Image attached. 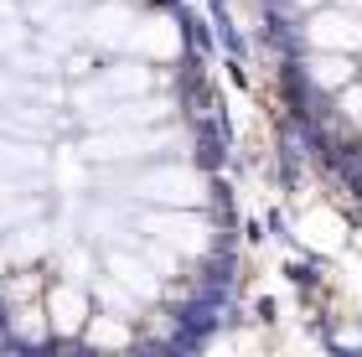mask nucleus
I'll use <instances>...</instances> for the list:
<instances>
[{
    "label": "nucleus",
    "mask_w": 362,
    "mask_h": 357,
    "mask_svg": "<svg viewBox=\"0 0 362 357\" xmlns=\"http://www.w3.org/2000/svg\"><path fill=\"white\" fill-rule=\"evenodd\" d=\"M160 145H166V135H156L145 124H104L83 145V156H93V160H140V156H156Z\"/></svg>",
    "instance_id": "1"
},
{
    "label": "nucleus",
    "mask_w": 362,
    "mask_h": 357,
    "mask_svg": "<svg viewBox=\"0 0 362 357\" xmlns=\"http://www.w3.org/2000/svg\"><path fill=\"white\" fill-rule=\"evenodd\" d=\"M305 37H310V47L316 52H357L362 47V16L357 11H321L316 21L305 26Z\"/></svg>",
    "instance_id": "2"
},
{
    "label": "nucleus",
    "mask_w": 362,
    "mask_h": 357,
    "mask_svg": "<svg viewBox=\"0 0 362 357\" xmlns=\"http://www.w3.org/2000/svg\"><path fill=\"white\" fill-rule=\"evenodd\" d=\"M135 192L140 197H156V202H171V207H181V202H202V176L197 171H181V166H166V171H145L140 182H135Z\"/></svg>",
    "instance_id": "3"
},
{
    "label": "nucleus",
    "mask_w": 362,
    "mask_h": 357,
    "mask_svg": "<svg viewBox=\"0 0 362 357\" xmlns=\"http://www.w3.org/2000/svg\"><path fill=\"white\" fill-rule=\"evenodd\" d=\"M151 88V73L135 68V62H119V68H109L104 78H93L88 88H78V104L93 109L98 99H135V93Z\"/></svg>",
    "instance_id": "4"
},
{
    "label": "nucleus",
    "mask_w": 362,
    "mask_h": 357,
    "mask_svg": "<svg viewBox=\"0 0 362 357\" xmlns=\"http://www.w3.org/2000/svg\"><path fill=\"white\" fill-rule=\"evenodd\" d=\"M145 228H151L160 243H171L176 254H181V249H187V254H202V249H207V223H197V218L166 213V218H151Z\"/></svg>",
    "instance_id": "5"
},
{
    "label": "nucleus",
    "mask_w": 362,
    "mask_h": 357,
    "mask_svg": "<svg viewBox=\"0 0 362 357\" xmlns=\"http://www.w3.org/2000/svg\"><path fill=\"white\" fill-rule=\"evenodd\" d=\"M129 47L145 52V57H176V52H181V26L166 21V16H156V21H135Z\"/></svg>",
    "instance_id": "6"
},
{
    "label": "nucleus",
    "mask_w": 362,
    "mask_h": 357,
    "mask_svg": "<svg viewBox=\"0 0 362 357\" xmlns=\"http://www.w3.org/2000/svg\"><path fill=\"white\" fill-rule=\"evenodd\" d=\"M129 31H135V16L124 6H93L88 11V42L98 47H129Z\"/></svg>",
    "instance_id": "7"
},
{
    "label": "nucleus",
    "mask_w": 362,
    "mask_h": 357,
    "mask_svg": "<svg viewBox=\"0 0 362 357\" xmlns=\"http://www.w3.org/2000/svg\"><path fill=\"white\" fill-rule=\"evenodd\" d=\"M47 311H52V327L68 336V332L83 327L88 300H83V290H78V285H57V290H52V300H47Z\"/></svg>",
    "instance_id": "8"
},
{
    "label": "nucleus",
    "mask_w": 362,
    "mask_h": 357,
    "mask_svg": "<svg viewBox=\"0 0 362 357\" xmlns=\"http://www.w3.org/2000/svg\"><path fill=\"white\" fill-rule=\"evenodd\" d=\"M310 78L321 88H347L352 83V52H321L310 57Z\"/></svg>",
    "instance_id": "9"
},
{
    "label": "nucleus",
    "mask_w": 362,
    "mask_h": 357,
    "mask_svg": "<svg viewBox=\"0 0 362 357\" xmlns=\"http://www.w3.org/2000/svg\"><path fill=\"white\" fill-rule=\"evenodd\" d=\"M109 269L119 274V285H129V290H145V295H151V290H156V280H151V269H145V259L114 254V259H109Z\"/></svg>",
    "instance_id": "10"
},
{
    "label": "nucleus",
    "mask_w": 362,
    "mask_h": 357,
    "mask_svg": "<svg viewBox=\"0 0 362 357\" xmlns=\"http://www.w3.org/2000/svg\"><path fill=\"white\" fill-rule=\"evenodd\" d=\"M42 166V151H31V145H11L0 140V171H31Z\"/></svg>",
    "instance_id": "11"
},
{
    "label": "nucleus",
    "mask_w": 362,
    "mask_h": 357,
    "mask_svg": "<svg viewBox=\"0 0 362 357\" xmlns=\"http://www.w3.org/2000/svg\"><path fill=\"white\" fill-rule=\"evenodd\" d=\"M88 342H93V347H124V342H129V332H124V327H114V321H104V316H98L93 327H88Z\"/></svg>",
    "instance_id": "12"
},
{
    "label": "nucleus",
    "mask_w": 362,
    "mask_h": 357,
    "mask_svg": "<svg viewBox=\"0 0 362 357\" xmlns=\"http://www.w3.org/2000/svg\"><path fill=\"white\" fill-rule=\"evenodd\" d=\"M26 218H37V202H16V197L0 202V228H16V223H26Z\"/></svg>",
    "instance_id": "13"
},
{
    "label": "nucleus",
    "mask_w": 362,
    "mask_h": 357,
    "mask_svg": "<svg viewBox=\"0 0 362 357\" xmlns=\"http://www.w3.org/2000/svg\"><path fill=\"white\" fill-rule=\"evenodd\" d=\"M341 93V119H347V124H362V88H337Z\"/></svg>",
    "instance_id": "14"
},
{
    "label": "nucleus",
    "mask_w": 362,
    "mask_h": 357,
    "mask_svg": "<svg viewBox=\"0 0 362 357\" xmlns=\"http://www.w3.org/2000/svg\"><path fill=\"white\" fill-rule=\"evenodd\" d=\"M21 42H26L21 21H0V52H21Z\"/></svg>",
    "instance_id": "15"
},
{
    "label": "nucleus",
    "mask_w": 362,
    "mask_h": 357,
    "mask_svg": "<svg viewBox=\"0 0 362 357\" xmlns=\"http://www.w3.org/2000/svg\"><path fill=\"white\" fill-rule=\"evenodd\" d=\"M310 238H316L321 249H332V243H337V223L332 218H310Z\"/></svg>",
    "instance_id": "16"
},
{
    "label": "nucleus",
    "mask_w": 362,
    "mask_h": 357,
    "mask_svg": "<svg viewBox=\"0 0 362 357\" xmlns=\"http://www.w3.org/2000/svg\"><path fill=\"white\" fill-rule=\"evenodd\" d=\"M6 197H21V182H16L11 171H0V202H6Z\"/></svg>",
    "instance_id": "17"
},
{
    "label": "nucleus",
    "mask_w": 362,
    "mask_h": 357,
    "mask_svg": "<svg viewBox=\"0 0 362 357\" xmlns=\"http://www.w3.org/2000/svg\"><path fill=\"white\" fill-rule=\"evenodd\" d=\"M11 93H16V78H6V73H0V99H11Z\"/></svg>",
    "instance_id": "18"
},
{
    "label": "nucleus",
    "mask_w": 362,
    "mask_h": 357,
    "mask_svg": "<svg viewBox=\"0 0 362 357\" xmlns=\"http://www.w3.org/2000/svg\"><path fill=\"white\" fill-rule=\"evenodd\" d=\"M341 6H347V11H357V16H362V0H341Z\"/></svg>",
    "instance_id": "19"
},
{
    "label": "nucleus",
    "mask_w": 362,
    "mask_h": 357,
    "mask_svg": "<svg viewBox=\"0 0 362 357\" xmlns=\"http://www.w3.org/2000/svg\"><path fill=\"white\" fill-rule=\"evenodd\" d=\"M6 264H11V259H6V243H0V269H6Z\"/></svg>",
    "instance_id": "20"
},
{
    "label": "nucleus",
    "mask_w": 362,
    "mask_h": 357,
    "mask_svg": "<svg viewBox=\"0 0 362 357\" xmlns=\"http://www.w3.org/2000/svg\"><path fill=\"white\" fill-rule=\"evenodd\" d=\"M295 6H321V0H295Z\"/></svg>",
    "instance_id": "21"
},
{
    "label": "nucleus",
    "mask_w": 362,
    "mask_h": 357,
    "mask_svg": "<svg viewBox=\"0 0 362 357\" xmlns=\"http://www.w3.org/2000/svg\"><path fill=\"white\" fill-rule=\"evenodd\" d=\"M57 6H68V0H57Z\"/></svg>",
    "instance_id": "22"
}]
</instances>
